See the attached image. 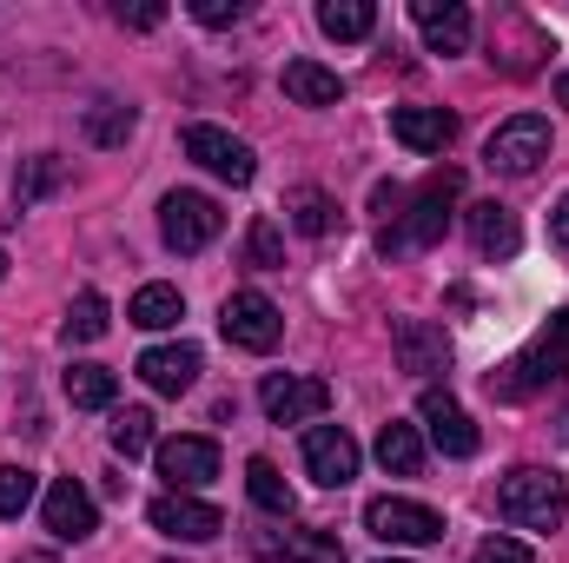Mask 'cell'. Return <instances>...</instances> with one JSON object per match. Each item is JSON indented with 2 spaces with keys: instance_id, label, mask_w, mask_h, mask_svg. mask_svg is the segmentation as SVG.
<instances>
[{
  "instance_id": "cell-1",
  "label": "cell",
  "mask_w": 569,
  "mask_h": 563,
  "mask_svg": "<svg viewBox=\"0 0 569 563\" xmlns=\"http://www.w3.org/2000/svg\"><path fill=\"white\" fill-rule=\"evenodd\" d=\"M457 199H463V172H457V166H437L425 186L405 199V213L385 226V239H378V246H385V259H405V253L437 246V239L450 233V206H457Z\"/></svg>"
},
{
  "instance_id": "cell-13",
  "label": "cell",
  "mask_w": 569,
  "mask_h": 563,
  "mask_svg": "<svg viewBox=\"0 0 569 563\" xmlns=\"http://www.w3.org/2000/svg\"><path fill=\"white\" fill-rule=\"evenodd\" d=\"M418 418H425L430 444H437L443 457H477V424L463 418V405H457L450 392H437V385H430L425 398H418Z\"/></svg>"
},
{
  "instance_id": "cell-8",
  "label": "cell",
  "mask_w": 569,
  "mask_h": 563,
  "mask_svg": "<svg viewBox=\"0 0 569 563\" xmlns=\"http://www.w3.org/2000/svg\"><path fill=\"white\" fill-rule=\"evenodd\" d=\"M259 405H266V418L272 424H311L331 412V385L325 378H291V372H272L266 385H259Z\"/></svg>"
},
{
  "instance_id": "cell-17",
  "label": "cell",
  "mask_w": 569,
  "mask_h": 563,
  "mask_svg": "<svg viewBox=\"0 0 569 563\" xmlns=\"http://www.w3.org/2000/svg\"><path fill=\"white\" fill-rule=\"evenodd\" d=\"M391 345H398V365H405L411 378H437V372H450V338H443V325L405 318Z\"/></svg>"
},
{
  "instance_id": "cell-10",
  "label": "cell",
  "mask_w": 569,
  "mask_h": 563,
  "mask_svg": "<svg viewBox=\"0 0 569 563\" xmlns=\"http://www.w3.org/2000/svg\"><path fill=\"white\" fill-rule=\"evenodd\" d=\"M186 159H199L212 179H232V186H246L252 172H259V159H252V146L246 140H232L226 127H186Z\"/></svg>"
},
{
  "instance_id": "cell-19",
  "label": "cell",
  "mask_w": 569,
  "mask_h": 563,
  "mask_svg": "<svg viewBox=\"0 0 569 563\" xmlns=\"http://www.w3.org/2000/svg\"><path fill=\"white\" fill-rule=\"evenodd\" d=\"M391 134L411 152H443V146L457 140V120L443 107H391Z\"/></svg>"
},
{
  "instance_id": "cell-16",
  "label": "cell",
  "mask_w": 569,
  "mask_h": 563,
  "mask_svg": "<svg viewBox=\"0 0 569 563\" xmlns=\"http://www.w3.org/2000/svg\"><path fill=\"white\" fill-rule=\"evenodd\" d=\"M411 20H418L430 53H463L470 33H477V20H470L463 0H411Z\"/></svg>"
},
{
  "instance_id": "cell-34",
  "label": "cell",
  "mask_w": 569,
  "mask_h": 563,
  "mask_svg": "<svg viewBox=\"0 0 569 563\" xmlns=\"http://www.w3.org/2000/svg\"><path fill=\"white\" fill-rule=\"evenodd\" d=\"M470 563H537V557H530V544H517V537H483V544L470 551Z\"/></svg>"
},
{
  "instance_id": "cell-36",
  "label": "cell",
  "mask_w": 569,
  "mask_h": 563,
  "mask_svg": "<svg viewBox=\"0 0 569 563\" xmlns=\"http://www.w3.org/2000/svg\"><path fill=\"white\" fill-rule=\"evenodd\" d=\"M159 20H166V7H159V0H140V7H120V27H159Z\"/></svg>"
},
{
  "instance_id": "cell-7",
  "label": "cell",
  "mask_w": 569,
  "mask_h": 563,
  "mask_svg": "<svg viewBox=\"0 0 569 563\" xmlns=\"http://www.w3.org/2000/svg\"><path fill=\"white\" fill-rule=\"evenodd\" d=\"M219 325H226V338H232L239 352H272L284 338V318L266 292H232L226 312H219Z\"/></svg>"
},
{
  "instance_id": "cell-15",
  "label": "cell",
  "mask_w": 569,
  "mask_h": 563,
  "mask_svg": "<svg viewBox=\"0 0 569 563\" xmlns=\"http://www.w3.org/2000/svg\"><path fill=\"white\" fill-rule=\"evenodd\" d=\"M40 517H47V531H53L60 544H87V537L100 531V511H93V497H87V491H80L73 477H60V484L47 491Z\"/></svg>"
},
{
  "instance_id": "cell-24",
  "label": "cell",
  "mask_w": 569,
  "mask_h": 563,
  "mask_svg": "<svg viewBox=\"0 0 569 563\" xmlns=\"http://www.w3.org/2000/svg\"><path fill=\"white\" fill-rule=\"evenodd\" d=\"M246 491H252V504H259L266 517H291V511H298V497H291V484H284V471L272 457H252V464H246Z\"/></svg>"
},
{
  "instance_id": "cell-23",
  "label": "cell",
  "mask_w": 569,
  "mask_h": 563,
  "mask_svg": "<svg viewBox=\"0 0 569 563\" xmlns=\"http://www.w3.org/2000/svg\"><path fill=\"white\" fill-rule=\"evenodd\" d=\"M378 464L385 471H398V477H418L425 471V437H418V424H385L378 431Z\"/></svg>"
},
{
  "instance_id": "cell-5",
  "label": "cell",
  "mask_w": 569,
  "mask_h": 563,
  "mask_svg": "<svg viewBox=\"0 0 569 563\" xmlns=\"http://www.w3.org/2000/svg\"><path fill=\"white\" fill-rule=\"evenodd\" d=\"M219 226H226V213L206 192H166V206H159V233L172 253H206L219 239Z\"/></svg>"
},
{
  "instance_id": "cell-25",
  "label": "cell",
  "mask_w": 569,
  "mask_h": 563,
  "mask_svg": "<svg viewBox=\"0 0 569 563\" xmlns=\"http://www.w3.org/2000/svg\"><path fill=\"white\" fill-rule=\"evenodd\" d=\"M127 318H133L140 332H166V325H179V318H186V298H179L172 285H140V292H133V305H127Z\"/></svg>"
},
{
  "instance_id": "cell-35",
  "label": "cell",
  "mask_w": 569,
  "mask_h": 563,
  "mask_svg": "<svg viewBox=\"0 0 569 563\" xmlns=\"http://www.w3.org/2000/svg\"><path fill=\"white\" fill-rule=\"evenodd\" d=\"M192 20H206V27H232V20H246V0H192Z\"/></svg>"
},
{
  "instance_id": "cell-39",
  "label": "cell",
  "mask_w": 569,
  "mask_h": 563,
  "mask_svg": "<svg viewBox=\"0 0 569 563\" xmlns=\"http://www.w3.org/2000/svg\"><path fill=\"white\" fill-rule=\"evenodd\" d=\"M0 279H7V253H0Z\"/></svg>"
},
{
  "instance_id": "cell-20",
  "label": "cell",
  "mask_w": 569,
  "mask_h": 563,
  "mask_svg": "<svg viewBox=\"0 0 569 563\" xmlns=\"http://www.w3.org/2000/svg\"><path fill=\"white\" fill-rule=\"evenodd\" d=\"M470 239H477V253H483V259H510V253L523 246L517 213H510V206H497V199L470 206Z\"/></svg>"
},
{
  "instance_id": "cell-28",
  "label": "cell",
  "mask_w": 569,
  "mask_h": 563,
  "mask_svg": "<svg viewBox=\"0 0 569 563\" xmlns=\"http://www.w3.org/2000/svg\"><path fill=\"white\" fill-rule=\"evenodd\" d=\"M107 325H113V318H107V298H100V292H80L60 332H67V345H93V338H107Z\"/></svg>"
},
{
  "instance_id": "cell-29",
  "label": "cell",
  "mask_w": 569,
  "mask_h": 563,
  "mask_svg": "<svg viewBox=\"0 0 569 563\" xmlns=\"http://www.w3.org/2000/svg\"><path fill=\"white\" fill-rule=\"evenodd\" d=\"M113 451H120V457H146V451H152V412H146V405L113 412Z\"/></svg>"
},
{
  "instance_id": "cell-40",
  "label": "cell",
  "mask_w": 569,
  "mask_h": 563,
  "mask_svg": "<svg viewBox=\"0 0 569 563\" xmlns=\"http://www.w3.org/2000/svg\"><path fill=\"white\" fill-rule=\"evenodd\" d=\"M385 563H405V557H385Z\"/></svg>"
},
{
  "instance_id": "cell-2",
  "label": "cell",
  "mask_w": 569,
  "mask_h": 563,
  "mask_svg": "<svg viewBox=\"0 0 569 563\" xmlns=\"http://www.w3.org/2000/svg\"><path fill=\"white\" fill-rule=\"evenodd\" d=\"M569 511V491L557 471H543V464H517L503 484H497V517L503 524H517V531H557Z\"/></svg>"
},
{
  "instance_id": "cell-22",
  "label": "cell",
  "mask_w": 569,
  "mask_h": 563,
  "mask_svg": "<svg viewBox=\"0 0 569 563\" xmlns=\"http://www.w3.org/2000/svg\"><path fill=\"white\" fill-rule=\"evenodd\" d=\"M284 219H291L305 239H325V233H338V199L318 192V186H291V192H284Z\"/></svg>"
},
{
  "instance_id": "cell-18",
  "label": "cell",
  "mask_w": 569,
  "mask_h": 563,
  "mask_svg": "<svg viewBox=\"0 0 569 563\" xmlns=\"http://www.w3.org/2000/svg\"><path fill=\"white\" fill-rule=\"evenodd\" d=\"M140 378L159 392V398H179L199 385V345H152L140 358Z\"/></svg>"
},
{
  "instance_id": "cell-4",
  "label": "cell",
  "mask_w": 569,
  "mask_h": 563,
  "mask_svg": "<svg viewBox=\"0 0 569 563\" xmlns=\"http://www.w3.org/2000/svg\"><path fill=\"white\" fill-rule=\"evenodd\" d=\"M550 159V120L543 113H517V120H503L490 146H483V166L490 172H510V179H523V172H537Z\"/></svg>"
},
{
  "instance_id": "cell-9",
  "label": "cell",
  "mask_w": 569,
  "mask_h": 563,
  "mask_svg": "<svg viewBox=\"0 0 569 563\" xmlns=\"http://www.w3.org/2000/svg\"><path fill=\"white\" fill-rule=\"evenodd\" d=\"M146 524H152L159 537H179V544H212V537L226 531V517H219L212 504H199V497H186V491H166V497H152V511H146Z\"/></svg>"
},
{
  "instance_id": "cell-30",
  "label": "cell",
  "mask_w": 569,
  "mask_h": 563,
  "mask_svg": "<svg viewBox=\"0 0 569 563\" xmlns=\"http://www.w3.org/2000/svg\"><path fill=\"white\" fill-rule=\"evenodd\" d=\"M133 134V107H120V100H100L93 113H87V140L93 146H120Z\"/></svg>"
},
{
  "instance_id": "cell-12",
  "label": "cell",
  "mask_w": 569,
  "mask_h": 563,
  "mask_svg": "<svg viewBox=\"0 0 569 563\" xmlns=\"http://www.w3.org/2000/svg\"><path fill=\"white\" fill-rule=\"evenodd\" d=\"M159 477L192 497L199 484L219 477V444H212V437H166V444H159Z\"/></svg>"
},
{
  "instance_id": "cell-26",
  "label": "cell",
  "mask_w": 569,
  "mask_h": 563,
  "mask_svg": "<svg viewBox=\"0 0 569 563\" xmlns=\"http://www.w3.org/2000/svg\"><path fill=\"white\" fill-rule=\"evenodd\" d=\"M318 27H325L331 40H371L378 7H371V0H325V7H318Z\"/></svg>"
},
{
  "instance_id": "cell-3",
  "label": "cell",
  "mask_w": 569,
  "mask_h": 563,
  "mask_svg": "<svg viewBox=\"0 0 569 563\" xmlns=\"http://www.w3.org/2000/svg\"><path fill=\"white\" fill-rule=\"evenodd\" d=\"M557 378H569V312H557V318H550V332H543L523 358L497 365L483 385H490V398L517 405V398H530V392H543V385H557Z\"/></svg>"
},
{
  "instance_id": "cell-31",
  "label": "cell",
  "mask_w": 569,
  "mask_h": 563,
  "mask_svg": "<svg viewBox=\"0 0 569 563\" xmlns=\"http://www.w3.org/2000/svg\"><path fill=\"white\" fill-rule=\"evenodd\" d=\"M33 491H40V484H33V471H27V464H0V517H7V524L33 504Z\"/></svg>"
},
{
  "instance_id": "cell-37",
  "label": "cell",
  "mask_w": 569,
  "mask_h": 563,
  "mask_svg": "<svg viewBox=\"0 0 569 563\" xmlns=\"http://www.w3.org/2000/svg\"><path fill=\"white\" fill-rule=\"evenodd\" d=\"M550 239H557V246H563V253H569V192H563V206L550 213Z\"/></svg>"
},
{
  "instance_id": "cell-32",
  "label": "cell",
  "mask_w": 569,
  "mask_h": 563,
  "mask_svg": "<svg viewBox=\"0 0 569 563\" xmlns=\"http://www.w3.org/2000/svg\"><path fill=\"white\" fill-rule=\"evenodd\" d=\"M246 266H259V273L284 266V246H279V226H272V219H252V233H246Z\"/></svg>"
},
{
  "instance_id": "cell-33",
  "label": "cell",
  "mask_w": 569,
  "mask_h": 563,
  "mask_svg": "<svg viewBox=\"0 0 569 563\" xmlns=\"http://www.w3.org/2000/svg\"><path fill=\"white\" fill-rule=\"evenodd\" d=\"M67 179V166L53 159V152H40V159H27V172H20V206H33L40 192H53Z\"/></svg>"
},
{
  "instance_id": "cell-6",
  "label": "cell",
  "mask_w": 569,
  "mask_h": 563,
  "mask_svg": "<svg viewBox=\"0 0 569 563\" xmlns=\"http://www.w3.org/2000/svg\"><path fill=\"white\" fill-rule=\"evenodd\" d=\"M365 531L378 537V544H437L443 537V517L430 511V504H411V497H371L365 504Z\"/></svg>"
},
{
  "instance_id": "cell-14",
  "label": "cell",
  "mask_w": 569,
  "mask_h": 563,
  "mask_svg": "<svg viewBox=\"0 0 569 563\" xmlns=\"http://www.w3.org/2000/svg\"><path fill=\"white\" fill-rule=\"evenodd\" d=\"M252 557L259 563H345V544L331 531H259Z\"/></svg>"
},
{
  "instance_id": "cell-27",
  "label": "cell",
  "mask_w": 569,
  "mask_h": 563,
  "mask_svg": "<svg viewBox=\"0 0 569 563\" xmlns=\"http://www.w3.org/2000/svg\"><path fill=\"white\" fill-rule=\"evenodd\" d=\"M113 392H120V378H113L107 365H73V372H67V398H73L80 412H107Z\"/></svg>"
},
{
  "instance_id": "cell-11",
  "label": "cell",
  "mask_w": 569,
  "mask_h": 563,
  "mask_svg": "<svg viewBox=\"0 0 569 563\" xmlns=\"http://www.w3.org/2000/svg\"><path fill=\"white\" fill-rule=\"evenodd\" d=\"M305 471H311L325 491H345V484L358 477V444H351V431L311 424V431H305Z\"/></svg>"
},
{
  "instance_id": "cell-38",
  "label": "cell",
  "mask_w": 569,
  "mask_h": 563,
  "mask_svg": "<svg viewBox=\"0 0 569 563\" xmlns=\"http://www.w3.org/2000/svg\"><path fill=\"white\" fill-rule=\"evenodd\" d=\"M557 100H563V107H569V73H563V80H557Z\"/></svg>"
},
{
  "instance_id": "cell-21",
  "label": "cell",
  "mask_w": 569,
  "mask_h": 563,
  "mask_svg": "<svg viewBox=\"0 0 569 563\" xmlns=\"http://www.w3.org/2000/svg\"><path fill=\"white\" fill-rule=\"evenodd\" d=\"M284 93L298 107H338L345 100V80L331 67H318V60H284Z\"/></svg>"
}]
</instances>
